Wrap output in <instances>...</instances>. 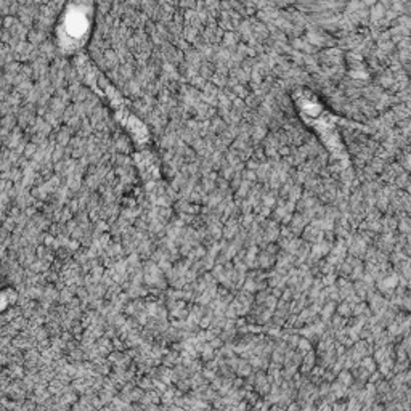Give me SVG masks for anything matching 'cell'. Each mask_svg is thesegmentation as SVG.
Here are the masks:
<instances>
[{
  "label": "cell",
  "mask_w": 411,
  "mask_h": 411,
  "mask_svg": "<svg viewBox=\"0 0 411 411\" xmlns=\"http://www.w3.org/2000/svg\"><path fill=\"white\" fill-rule=\"evenodd\" d=\"M296 106L299 108L301 118L307 124L312 125V129L317 132L321 140H323L325 147L330 150L333 157L340 162L347 160L344 145L340 143V135L336 128L338 119L334 118L331 113H328L321 101L312 95L311 92H299L296 98Z\"/></svg>",
  "instance_id": "1"
},
{
  "label": "cell",
  "mask_w": 411,
  "mask_h": 411,
  "mask_svg": "<svg viewBox=\"0 0 411 411\" xmlns=\"http://www.w3.org/2000/svg\"><path fill=\"white\" fill-rule=\"evenodd\" d=\"M78 23H79V20H78ZM78 23H76V20H74V21H73V26H76V24H78ZM85 28H87V26H78V34H79L80 37H82V34H84V31H85ZM68 31H69V33H74V28H71V29H68ZM74 37H76V33H74Z\"/></svg>",
  "instance_id": "2"
}]
</instances>
